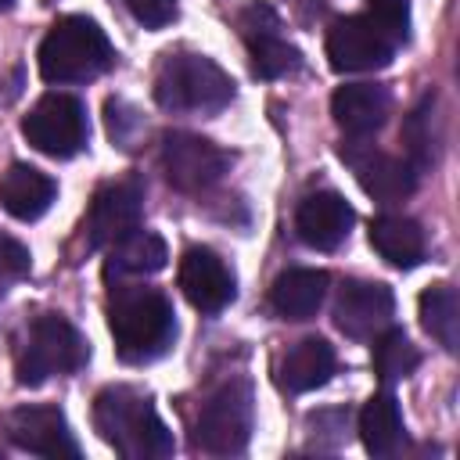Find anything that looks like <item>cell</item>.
Wrapping results in <instances>:
<instances>
[{"label": "cell", "instance_id": "obj_29", "mask_svg": "<svg viewBox=\"0 0 460 460\" xmlns=\"http://www.w3.org/2000/svg\"><path fill=\"white\" fill-rule=\"evenodd\" d=\"M122 4L144 29H162L176 18V0H122Z\"/></svg>", "mask_w": 460, "mask_h": 460}, {"label": "cell", "instance_id": "obj_1", "mask_svg": "<svg viewBox=\"0 0 460 460\" xmlns=\"http://www.w3.org/2000/svg\"><path fill=\"white\" fill-rule=\"evenodd\" d=\"M108 331L126 363H151L169 352L176 338L172 302L144 284H119L108 298Z\"/></svg>", "mask_w": 460, "mask_h": 460}, {"label": "cell", "instance_id": "obj_27", "mask_svg": "<svg viewBox=\"0 0 460 460\" xmlns=\"http://www.w3.org/2000/svg\"><path fill=\"white\" fill-rule=\"evenodd\" d=\"M370 4V18H374V25L399 47V43H406V36H410V4L406 0H367Z\"/></svg>", "mask_w": 460, "mask_h": 460}, {"label": "cell", "instance_id": "obj_16", "mask_svg": "<svg viewBox=\"0 0 460 460\" xmlns=\"http://www.w3.org/2000/svg\"><path fill=\"white\" fill-rule=\"evenodd\" d=\"M352 223H356L352 205H349L341 194H334V190H316V194H309V198L298 205V212H295V230H298V237H302L309 248H316V252H334V248L349 237Z\"/></svg>", "mask_w": 460, "mask_h": 460}, {"label": "cell", "instance_id": "obj_5", "mask_svg": "<svg viewBox=\"0 0 460 460\" xmlns=\"http://www.w3.org/2000/svg\"><path fill=\"white\" fill-rule=\"evenodd\" d=\"M252 428H255L252 381L230 377L205 399L198 424H194V442L212 456H237L244 453Z\"/></svg>", "mask_w": 460, "mask_h": 460}, {"label": "cell", "instance_id": "obj_9", "mask_svg": "<svg viewBox=\"0 0 460 460\" xmlns=\"http://www.w3.org/2000/svg\"><path fill=\"white\" fill-rule=\"evenodd\" d=\"M395 54V43L374 25L370 14H349L327 32V58L334 72H374L385 68Z\"/></svg>", "mask_w": 460, "mask_h": 460}, {"label": "cell", "instance_id": "obj_6", "mask_svg": "<svg viewBox=\"0 0 460 460\" xmlns=\"http://www.w3.org/2000/svg\"><path fill=\"white\" fill-rule=\"evenodd\" d=\"M90 349L83 341V334L58 313H43L32 320L25 345L18 352V381L22 385H43L58 374H75L79 367H86Z\"/></svg>", "mask_w": 460, "mask_h": 460}, {"label": "cell", "instance_id": "obj_14", "mask_svg": "<svg viewBox=\"0 0 460 460\" xmlns=\"http://www.w3.org/2000/svg\"><path fill=\"white\" fill-rule=\"evenodd\" d=\"M7 438L36 456H79V442L68 431V420L58 406H18L4 420Z\"/></svg>", "mask_w": 460, "mask_h": 460}, {"label": "cell", "instance_id": "obj_24", "mask_svg": "<svg viewBox=\"0 0 460 460\" xmlns=\"http://www.w3.org/2000/svg\"><path fill=\"white\" fill-rule=\"evenodd\" d=\"M417 313H420V327L446 352H456V345H460V298H456V288L453 284L428 288L420 295V302H417Z\"/></svg>", "mask_w": 460, "mask_h": 460}, {"label": "cell", "instance_id": "obj_3", "mask_svg": "<svg viewBox=\"0 0 460 460\" xmlns=\"http://www.w3.org/2000/svg\"><path fill=\"white\" fill-rule=\"evenodd\" d=\"M115 61L104 29L86 14H68L50 25L40 43V75L47 83H90Z\"/></svg>", "mask_w": 460, "mask_h": 460}, {"label": "cell", "instance_id": "obj_22", "mask_svg": "<svg viewBox=\"0 0 460 460\" xmlns=\"http://www.w3.org/2000/svg\"><path fill=\"white\" fill-rule=\"evenodd\" d=\"M402 410L395 402L392 392H377L363 402L359 410V438L367 446V453L374 456H392L399 446H402Z\"/></svg>", "mask_w": 460, "mask_h": 460}, {"label": "cell", "instance_id": "obj_8", "mask_svg": "<svg viewBox=\"0 0 460 460\" xmlns=\"http://www.w3.org/2000/svg\"><path fill=\"white\" fill-rule=\"evenodd\" d=\"M158 162H162L165 180L176 190L198 194V190H208L212 183H219L230 172L234 158H230V151H223L219 144H212L198 133H165Z\"/></svg>", "mask_w": 460, "mask_h": 460}, {"label": "cell", "instance_id": "obj_18", "mask_svg": "<svg viewBox=\"0 0 460 460\" xmlns=\"http://www.w3.org/2000/svg\"><path fill=\"white\" fill-rule=\"evenodd\" d=\"M327 273L323 270H309V266H295L288 273H280L270 288V309L280 316V320H291V323H302V320H313L327 298Z\"/></svg>", "mask_w": 460, "mask_h": 460}, {"label": "cell", "instance_id": "obj_21", "mask_svg": "<svg viewBox=\"0 0 460 460\" xmlns=\"http://www.w3.org/2000/svg\"><path fill=\"white\" fill-rule=\"evenodd\" d=\"M169 262V248L158 234L151 230H133L126 237H119L115 244H108V262H104V273L115 277V280H126V277H151L158 273L162 266Z\"/></svg>", "mask_w": 460, "mask_h": 460}, {"label": "cell", "instance_id": "obj_23", "mask_svg": "<svg viewBox=\"0 0 460 460\" xmlns=\"http://www.w3.org/2000/svg\"><path fill=\"white\" fill-rule=\"evenodd\" d=\"M370 244L399 270H413L424 259V230L406 216H377L370 223Z\"/></svg>", "mask_w": 460, "mask_h": 460}, {"label": "cell", "instance_id": "obj_2", "mask_svg": "<svg viewBox=\"0 0 460 460\" xmlns=\"http://www.w3.org/2000/svg\"><path fill=\"white\" fill-rule=\"evenodd\" d=\"M93 428L126 460H162L172 453V431L151 399L129 385H111L97 395Z\"/></svg>", "mask_w": 460, "mask_h": 460}, {"label": "cell", "instance_id": "obj_4", "mask_svg": "<svg viewBox=\"0 0 460 460\" xmlns=\"http://www.w3.org/2000/svg\"><path fill=\"white\" fill-rule=\"evenodd\" d=\"M155 101L165 111L216 115L234 101V79L201 54H169L155 72Z\"/></svg>", "mask_w": 460, "mask_h": 460}, {"label": "cell", "instance_id": "obj_15", "mask_svg": "<svg viewBox=\"0 0 460 460\" xmlns=\"http://www.w3.org/2000/svg\"><path fill=\"white\" fill-rule=\"evenodd\" d=\"M180 288L187 302L201 313H219L234 302L237 284L230 266L212 248H187L180 259Z\"/></svg>", "mask_w": 460, "mask_h": 460}, {"label": "cell", "instance_id": "obj_13", "mask_svg": "<svg viewBox=\"0 0 460 460\" xmlns=\"http://www.w3.org/2000/svg\"><path fill=\"white\" fill-rule=\"evenodd\" d=\"M392 288L381 280H345L334 298V327L345 338H374L392 323Z\"/></svg>", "mask_w": 460, "mask_h": 460}, {"label": "cell", "instance_id": "obj_19", "mask_svg": "<svg viewBox=\"0 0 460 460\" xmlns=\"http://www.w3.org/2000/svg\"><path fill=\"white\" fill-rule=\"evenodd\" d=\"M58 198V183L25 165V162H14L4 176H0V208L11 216V219H22V223H32L40 219Z\"/></svg>", "mask_w": 460, "mask_h": 460}, {"label": "cell", "instance_id": "obj_7", "mask_svg": "<svg viewBox=\"0 0 460 460\" xmlns=\"http://www.w3.org/2000/svg\"><path fill=\"white\" fill-rule=\"evenodd\" d=\"M25 140L47 155V158H72L86 147L90 126H86V108L72 93H43L32 111L22 119Z\"/></svg>", "mask_w": 460, "mask_h": 460}, {"label": "cell", "instance_id": "obj_10", "mask_svg": "<svg viewBox=\"0 0 460 460\" xmlns=\"http://www.w3.org/2000/svg\"><path fill=\"white\" fill-rule=\"evenodd\" d=\"M341 158L352 165L356 183H359L374 201H381V205L402 201V198H410L413 187H417V169H413L406 158L385 155V151H377V147H370V144H363V140H356V137L341 147Z\"/></svg>", "mask_w": 460, "mask_h": 460}, {"label": "cell", "instance_id": "obj_30", "mask_svg": "<svg viewBox=\"0 0 460 460\" xmlns=\"http://www.w3.org/2000/svg\"><path fill=\"white\" fill-rule=\"evenodd\" d=\"M14 7V0H0V11H11Z\"/></svg>", "mask_w": 460, "mask_h": 460}, {"label": "cell", "instance_id": "obj_11", "mask_svg": "<svg viewBox=\"0 0 460 460\" xmlns=\"http://www.w3.org/2000/svg\"><path fill=\"white\" fill-rule=\"evenodd\" d=\"M140 212H144V187L137 180L104 183L93 194V205L86 212V241H90V248H108L119 237L133 234L140 226Z\"/></svg>", "mask_w": 460, "mask_h": 460}, {"label": "cell", "instance_id": "obj_20", "mask_svg": "<svg viewBox=\"0 0 460 460\" xmlns=\"http://www.w3.org/2000/svg\"><path fill=\"white\" fill-rule=\"evenodd\" d=\"M331 374H334V349L323 338H302V341H295L284 352L280 367H277L280 388H288L295 395L327 385Z\"/></svg>", "mask_w": 460, "mask_h": 460}, {"label": "cell", "instance_id": "obj_26", "mask_svg": "<svg viewBox=\"0 0 460 460\" xmlns=\"http://www.w3.org/2000/svg\"><path fill=\"white\" fill-rule=\"evenodd\" d=\"M402 144H406V162L417 172L431 165V97H424L410 111V119L402 126Z\"/></svg>", "mask_w": 460, "mask_h": 460}, {"label": "cell", "instance_id": "obj_17", "mask_svg": "<svg viewBox=\"0 0 460 460\" xmlns=\"http://www.w3.org/2000/svg\"><path fill=\"white\" fill-rule=\"evenodd\" d=\"M388 108H392L388 90L377 83H345L331 97V115H334L338 129L356 140L377 133L388 119Z\"/></svg>", "mask_w": 460, "mask_h": 460}, {"label": "cell", "instance_id": "obj_12", "mask_svg": "<svg viewBox=\"0 0 460 460\" xmlns=\"http://www.w3.org/2000/svg\"><path fill=\"white\" fill-rule=\"evenodd\" d=\"M241 36L248 43L252 72L259 79H280L298 68V50L280 36V22L266 4H248L241 11Z\"/></svg>", "mask_w": 460, "mask_h": 460}, {"label": "cell", "instance_id": "obj_28", "mask_svg": "<svg viewBox=\"0 0 460 460\" xmlns=\"http://www.w3.org/2000/svg\"><path fill=\"white\" fill-rule=\"evenodd\" d=\"M29 266H32L29 248L22 241L0 234V291H7L11 284H18L22 277H29Z\"/></svg>", "mask_w": 460, "mask_h": 460}, {"label": "cell", "instance_id": "obj_25", "mask_svg": "<svg viewBox=\"0 0 460 460\" xmlns=\"http://www.w3.org/2000/svg\"><path fill=\"white\" fill-rule=\"evenodd\" d=\"M370 363H374V374L385 381V385H395L402 377H410L420 363L413 341L399 331V327H385L374 334V345H370Z\"/></svg>", "mask_w": 460, "mask_h": 460}]
</instances>
